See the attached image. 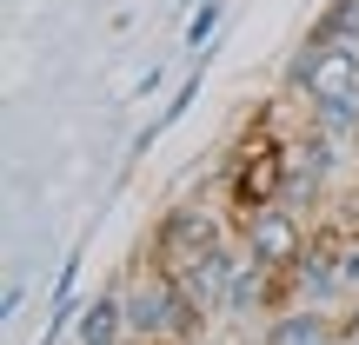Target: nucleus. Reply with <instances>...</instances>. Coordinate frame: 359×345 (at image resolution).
<instances>
[{
  "label": "nucleus",
  "instance_id": "1",
  "mask_svg": "<svg viewBox=\"0 0 359 345\" xmlns=\"http://www.w3.org/2000/svg\"><path fill=\"white\" fill-rule=\"evenodd\" d=\"M280 87L293 100H353L359 93V40H299Z\"/></svg>",
  "mask_w": 359,
  "mask_h": 345
},
{
  "label": "nucleus",
  "instance_id": "2",
  "mask_svg": "<svg viewBox=\"0 0 359 345\" xmlns=\"http://www.w3.org/2000/svg\"><path fill=\"white\" fill-rule=\"evenodd\" d=\"M240 246L259 259V266H273V272H293L299 266V253H306V219H299V206H286V199H273V206H259L253 219L240 226Z\"/></svg>",
  "mask_w": 359,
  "mask_h": 345
},
{
  "label": "nucleus",
  "instance_id": "3",
  "mask_svg": "<svg viewBox=\"0 0 359 345\" xmlns=\"http://www.w3.org/2000/svg\"><path fill=\"white\" fill-rule=\"evenodd\" d=\"M226 239V226H219V213H206V206H173L167 219H160L154 232V266H187L193 253H206V246Z\"/></svg>",
  "mask_w": 359,
  "mask_h": 345
},
{
  "label": "nucleus",
  "instance_id": "4",
  "mask_svg": "<svg viewBox=\"0 0 359 345\" xmlns=\"http://www.w3.org/2000/svg\"><path fill=\"white\" fill-rule=\"evenodd\" d=\"M233 266H240V246H206V253H193L187 266H173V279L187 286L193 299H200L206 312H219V299H226V279H233Z\"/></svg>",
  "mask_w": 359,
  "mask_h": 345
},
{
  "label": "nucleus",
  "instance_id": "5",
  "mask_svg": "<svg viewBox=\"0 0 359 345\" xmlns=\"http://www.w3.org/2000/svg\"><path fill=\"white\" fill-rule=\"evenodd\" d=\"M273 293H286V272L259 266V259L240 246V266H233V279H226V299H219V312H226V319H246V312L266 306Z\"/></svg>",
  "mask_w": 359,
  "mask_h": 345
},
{
  "label": "nucleus",
  "instance_id": "6",
  "mask_svg": "<svg viewBox=\"0 0 359 345\" xmlns=\"http://www.w3.org/2000/svg\"><path fill=\"white\" fill-rule=\"evenodd\" d=\"M286 286H293L306 306H320V299H339L346 286H339V239H313L306 253H299V266L286 272Z\"/></svg>",
  "mask_w": 359,
  "mask_h": 345
},
{
  "label": "nucleus",
  "instance_id": "7",
  "mask_svg": "<svg viewBox=\"0 0 359 345\" xmlns=\"http://www.w3.org/2000/svg\"><path fill=\"white\" fill-rule=\"evenodd\" d=\"M259 345H339V325L326 319L320 306H286V312H273L266 319V332H259Z\"/></svg>",
  "mask_w": 359,
  "mask_h": 345
},
{
  "label": "nucleus",
  "instance_id": "8",
  "mask_svg": "<svg viewBox=\"0 0 359 345\" xmlns=\"http://www.w3.org/2000/svg\"><path fill=\"white\" fill-rule=\"evenodd\" d=\"M74 332L80 345H127V293H100V299H87L80 306V319H74Z\"/></svg>",
  "mask_w": 359,
  "mask_h": 345
},
{
  "label": "nucleus",
  "instance_id": "9",
  "mask_svg": "<svg viewBox=\"0 0 359 345\" xmlns=\"http://www.w3.org/2000/svg\"><path fill=\"white\" fill-rule=\"evenodd\" d=\"M313 40H359V0H326V13L306 27Z\"/></svg>",
  "mask_w": 359,
  "mask_h": 345
},
{
  "label": "nucleus",
  "instance_id": "10",
  "mask_svg": "<svg viewBox=\"0 0 359 345\" xmlns=\"http://www.w3.org/2000/svg\"><path fill=\"white\" fill-rule=\"evenodd\" d=\"M187 100H200V73H187V87H180V93H173V100H167V106H160V120H154V127H147V133H140V153H147V146H154V140H160V133H167V127H173V120H180V113H187Z\"/></svg>",
  "mask_w": 359,
  "mask_h": 345
},
{
  "label": "nucleus",
  "instance_id": "11",
  "mask_svg": "<svg viewBox=\"0 0 359 345\" xmlns=\"http://www.w3.org/2000/svg\"><path fill=\"white\" fill-rule=\"evenodd\" d=\"M219 13H226V0H200V13L187 20V47H193V53H206V40H213Z\"/></svg>",
  "mask_w": 359,
  "mask_h": 345
},
{
  "label": "nucleus",
  "instance_id": "12",
  "mask_svg": "<svg viewBox=\"0 0 359 345\" xmlns=\"http://www.w3.org/2000/svg\"><path fill=\"white\" fill-rule=\"evenodd\" d=\"M339 286H346V293H359V239L339 246Z\"/></svg>",
  "mask_w": 359,
  "mask_h": 345
}]
</instances>
